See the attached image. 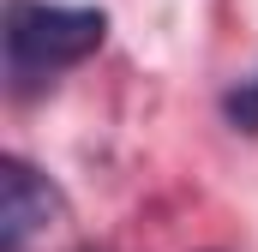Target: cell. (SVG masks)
I'll use <instances>...</instances> for the list:
<instances>
[{
    "mask_svg": "<svg viewBox=\"0 0 258 252\" xmlns=\"http://www.w3.org/2000/svg\"><path fill=\"white\" fill-rule=\"evenodd\" d=\"M54 222H60V192L48 186L30 162L6 156V162H0V246L24 252L30 234H42V228H54Z\"/></svg>",
    "mask_w": 258,
    "mask_h": 252,
    "instance_id": "2",
    "label": "cell"
},
{
    "mask_svg": "<svg viewBox=\"0 0 258 252\" xmlns=\"http://www.w3.org/2000/svg\"><path fill=\"white\" fill-rule=\"evenodd\" d=\"M228 120L258 132V78H240V84L228 90Z\"/></svg>",
    "mask_w": 258,
    "mask_h": 252,
    "instance_id": "3",
    "label": "cell"
},
{
    "mask_svg": "<svg viewBox=\"0 0 258 252\" xmlns=\"http://www.w3.org/2000/svg\"><path fill=\"white\" fill-rule=\"evenodd\" d=\"M108 18L96 6H48V0H12L6 6V66L12 78H48L78 66L102 48Z\"/></svg>",
    "mask_w": 258,
    "mask_h": 252,
    "instance_id": "1",
    "label": "cell"
}]
</instances>
